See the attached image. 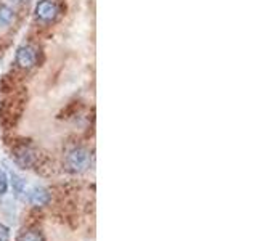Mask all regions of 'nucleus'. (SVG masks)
Here are the masks:
<instances>
[{"mask_svg":"<svg viewBox=\"0 0 257 241\" xmlns=\"http://www.w3.org/2000/svg\"><path fill=\"white\" fill-rule=\"evenodd\" d=\"M90 167V153L85 148H72L64 158V169L71 174H82Z\"/></svg>","mask_w":257,"mask_h":241,"instance_id":"1","label":"nucleus"},{"mask_svg":"<svg viewBox=\"0 0 257 241\" xmlns=\"http://www.w3.org/2000/svg\"><path fill=\"white\" fill-rule=\"evenodd\" d=\"M34 16L39 23L50 24V23H55L56 20H58L60 8L53 2V0H40V2L36 5Z\"/></svg>","mask_w":257,"mask_h":241,"instance_id":"2","label":"nucleus"},{"mask_svg":"<svg viewBox=\"0 0 257 241\" xmlns=\"http://www.w3.org/2000/svg\"><path fill=\"white\" fill-rule=\"evenodd\" d=\"M16 64L23 69H31L37 64V50L32 45H21L16 50Z\"/></svg>","mask_w":257,"mask_h":241,"instance_id":"3","label":"nucleus"},{"mask_svg":"<svg viewBox=\"0 0 257 241\" xmlns=\"http://www.w3.org/2000/svg\"><path fill=\"white\" fill-rule=\"evenodd\" d=\"M15 161L16 164H20L21 167H31L34 164L36 156H34V151L26 148V147H21V148H16L15 150Z\"/></svg>","mask_w":257,"mask_h":241,"instance_id":"4","label":"nucleus"},{"mask_svg":"<svg viewBox=\"0 0 257 241\" xmlns=\"http://www.w3.org/2000/svg\"><path fill=\"white\" fill-rule=\"evenodd\" d=\"M29 199H31V203L36 204V206H47L48 203H50V193L42 187H36L31 191Z\"/></svg>","mask_w":257,"mask_h":241,"instance_id":"5","label":"nucleus"},{"mask_svg":"<svg viewBox=\"0 0 257 241\" xmlns=\"http://www.w3.org/2000/svg\"><path fill=\"white\" fill-rule=\"evenodd\" d=\"M15 18V12L12 7H8L7 4H0V28L10 26L12 21Z\"/></svg>","mask_w":257,"mask_h":241,"instance_id":"6","label":"nucleus"},{"mask_svg":"<svg viewBox=\"0 0 257 241\" xmlns=\"http://www.w3.org/2000/svg\"><path fill=\"white\" fill-rule=\"evenodd\" d=\"M16 241H45V239L39 230H26V231L20 233Z\"/></svg>","mask_w":257,"mask_h":241,"instance_id":"7","label":"nucleus"},{"mask_svg":"<svg viewBox=\"0 0 257 241\" xmlns=\"http://www.w3.org/2000/svg\"><path fill=\"white\" fill-rule=\"evenodd\" d=\"M12 185H13V191L16 193V196H21V193L24 191V182L16 174H12Z\"/></svg>","mask_w":257,"mask_h":241,"instance_id":"8","label":"nucleus"},{"mask_svg":"<svg viewBox=\"0 0 257 241\" xmlns=\"http://www.w3.org/2000/svg\"><path fill=\"white\" fill-rule=\"evenodd\" d=\"M8 190V179L2 167H0V195H5Z\"/></svg>","mask_w":257,"mask_h":241,"instance_id":"9","label":"nucleus"},{"mask_svg":"<svg viewBox=\"0 0 257 241\" xmlns=\"http://www.w3.org/2000/svg\"><path fill=\"white\" fill-rule=\"evenodd\" d=\"M0 241H10V228L0 223Z\"/></svg>","mask_w":257,"mask_h":241,"instance_id":"10","label":"nucleus"},{"mask_svg":"<svg viewBox=\"0 0 257 241\" xmlns=\"http://www.w3.org/2000/svg\"><path fill=\"white\" fill-rule=\"evenodd\" d=\"M15 4H18V5H23V4H28L29 0H13Z\"/></svg>","mask_w":257,"mask_h":241,"instance_id":"11","label":"nucleus"}]
</instances>
